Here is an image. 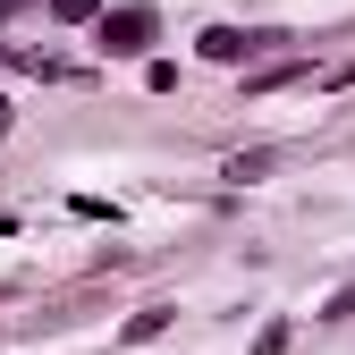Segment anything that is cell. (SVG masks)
I'll return each instance as SVG.
<instances>
[{"instance_id": "obj_7", "label": "cell", "mask_w": 355, "mask_h": 355, "mask_svg": "<svg viewBox=\"0 0 355 355\" xmlns=\"http://www.w3.org/2000/svg\"><path fill=\"white\" fill-rule=\"evenodd\" d=\"M42 9H51V26H94L102 0H42Z\"/></svg>"}, {"instance_id": "obj_9", "label": "cell", "mask_w": 355, "mask_h": 355, "mask_svg": "<svg viewBox=\"0 0 355 355\" xmlns=\"http://www.w3.org/2000/svg\"><path fill=\"white\" fill-rule=\"evenodd\" d=\"M322 322H355V279H347V288H338V296L322 304Z\"/></svg>"}, {"instance_id": "obj_8", "label": "cell", "mask_w": 355, "mask_h": 355, "mask_svg": "<svg viewBox=\"0 0 355 355\" xmlns=\"http://www.w3.org/2000/svg\"><path fill=\"white\" fill-rule=\"evenodd\" d=\"M144 85H153V94H178V60L153 51V60H144Z\"/></svg>"}, {"instance_id": "obj_3", "label": "cell", "mask_w": 355, "mask_h": 355, "mask_svg": "<svg viewBox=\"0 0 355 355\" xmlns=\"http://www.w3.org/2000/svg\"><path fill=\"white\" fill-rule=\"evenodd\" d=\"M304 76H322L313 60H254V68H237V85H245V102H271V94H288V85H304Z\"/></svg>"}, {"instance_id": "obj_6", "label": "cell", "mask_w": 355, "mask_h": 355, "mask_svg": "<svg viewBox=\"0 0 355 355\" xmlns=\"http://www.w3.org/2000/svg\"><path fill=\"white\" fill-rule=\"evenodd\" d=\"M288 338H296V322H288V313H271V322L254 330V355H288Z\"/></svg>"}, {"instance_id": "obj_5", "label": "cell", "mask_w": 355, "mask_h": 355, "mask_svg": "<svg viewBox=\"0 0 355 355\" xmlns=\"http://www.w3.org/2000/svg\"><path fill=\"white\" fill-rule=\"evenodd\" d=\"M271 144H254V153H229V161H220V178H229V187H254V178H271Z\"/></svg>"}, {"instance_id": "obj_1", "label": "cell", "mask_w": 355, "mask_h": 355, "mask_svg": "<svg viewBox=\"0 0 355 355\" xmlns=\"http://www.w3.org/2000/svg\"><path fill=\"white\" fill-rule=\"evenodd\" d=\"M94 51H102V60H153V51H161V9H153V0H102Z\"/></svg>"}, {"instance_id": "obj_12", "label": "cell", "mask_w": 355, "mask_h": 355, "mask_svg": "<svg viewBox=\"0 0 355 355\" xmlns=\"http://www.w3.org/2000/svg\"><path fill=\"white\" fill-rule=\"evenodd\" d=\"M9 60H17V51H9V42H0V68H9Z\"/></svg>"}, {"instance_id": "obj_11", "label": "cell", "mask_w": 355, "mask_h": 355, "mask_svg": "<svg viewBox=\"0 0 355 355\" xmlns=\"http://www.w3.org/2000/svg\"><path fill=\"white\" fill-rule=\"evenodd\" d=\"M17 9H34V0H0V17H17Z\"/></svg>"}, {"instance_id": "obj_2", "label": "cell", "mask_w": 355, "mask_h": 355, "mask_svg": "<svg viewBox=\"0 0 355 355\" xmlns=\"http://www.w3.org/2000/svg\"><path fill=\"white\" fill-rule=\"evenodd\" d=\"M279 42H288L279 26H229V17H211L195 34V60H211V68H254V60H271Z\"/></svg>"}, {"instance_id": "obj_4", "label": "cell", "mask_w": 355, "mask_h": 355, "mask_svg": "<svg viewBox=\"0 0 355 355\" xmlns=\"http://www.w3.org/2000/svg\"><path fill=\"white\" fill-rule=\"evenodd\" d=\"M169 322H178V304H136L119 322V347H153V338H169Z\"/></svg>"}, {"instance_id": "obj_10", "label": "cell", "mask_w": 355, "mask_h": 355, "mask_svg": "<svg viewBox=\"0 0 355 355\" xmlns=\"http://www.w3.org/2000/svg\"><path fill=\"white\" fill-rule=\"evenodd\" d=\"M9 127H17V110H9V94H0V136H9Z\"/></svg>"}]
</instances>
